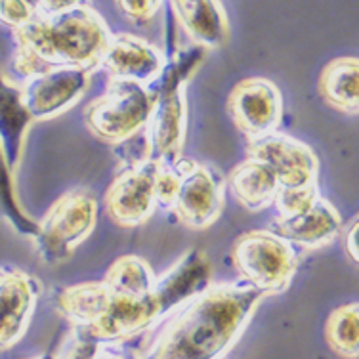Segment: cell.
<instances>
[{"instance_id": "obj_1", "label": "cell", "mask_w": 359, "mask_h": 359, "mask_svg": "<svg viewBox=\"0 0 359 359\" xmlns=\"http://www.w3.org/2000/svg\"><path fill=\"white\" fill-rule=\"evenodd\" d=\"M266 298L243 281L212 283L168 316L134 359H222Z\"/></svg>"}, {"instance_id": "obj_2", "label": "cell", "mask_w": 359, "mask_h": 359, "mask_svg": "<svg viewBox=\"0 0 359 359\" xmlns=\"http://www.w3.org/2000/svg\"><path fill=\"white\" fill-rule=\"evenodd\" d=\"M111 31L86 2L57 15H36L15 29L12 67L23 81L54 69H100Z\"/></svg>"}, {"instance_id": "obj_3", "label": "cell", "mask_w": 359, "mask_h": 359, "mask_svg": "<svg viewBox=\"0 0 359 359\" xmlns=\"http://www.w3.org/2000/svg\"><path fill=\"white\" fill-rule=\"evenodd\" d=\"M55 310L71 327H83L104 346L134 339L163 321L153 292L128 297L111 290L104 281L63 287L55 294Z\"/></svg>"}, {"instance_id": "obj_4", "label": "cell", "mask_w": 359, "mask_h": 359, "mask_svg": "<svg viewBox=\"0 0 359 359\" xmlns=\"http://www.w3.org/2000/svg\"><path fill=\"white\" fill-rule=\"evenodd\" d=\"M229 256L239 281L268 297L289 290L300 264L297 247L269 229L241 233L231 245Z\"/></svg>"}, {"instance_id": "obj_5", "label": "cell", "mask_w": 359, "mask_h": 359, "mask_svg": "<svg viewBox=\"0 0 359 359\" xmlns=\"http://www.w3.org/2000/svg\"><path fill=\"white\" fill-rule=\"evenodd\" d=\"M97 222V199L86 187L63 194L39 222L33 237L42 262L55 266L69 260Z\"/></svg>"}, {"instance_id": "obj_6", "label": "cell", "mask_w": 359, "mask_h": 359, "mask_svg": "<svg viewBox=\"0 0 359 359\" xmlns=\"http://www.w3.org/2000/svg\"><path fill=\"white\" fill-rule=\"evenodd\" d=\"M155 97L136 83L109 81L102 96L84 109V125L94 138L118 145L136 136L149 123Z\"/></svg>"}, {"instance_id": "obj_7", "label": "cell", "mask_w": 359, "mask_h": 359, "mask_svg": "<svg viewBox=\"0 0 359 359\" xmlns=\"http://www.w3.org/2000/svg\"><path fill=\"white\" fill-rule=\"evenodd\" d=\"M180 186L170 212L189 229H207L220 218L224 210L226 182L215 166L194 159L176 163Z\"/></svg>"}, {"instance_id": "obj_8", "label": "cell", "mask_w": 359, "mask_h": 359, "mask_svg": "<svg viewBox=\"0 0 359 359\" xmlns=\"http://www.w3.org/2000/svg\"><path fill=\"white\" fill-rule=\"evenodd\" d=\"M226 111L249 144L277 132L283 121V94L266 76H249L229 92Z\"/></svg>"}, {"instance_id": "obj_9", "label": "cell", "mask_w": 359, "mask_h": 359, "mask_svg": "<svg viewBox=\"0 0 359 359\" xmlns=\"http://www.w3.org/2000/svg\"><path fill=\"white\" fill-rule=\"evenodd\" d=\"M157 161L149 159L138 166L123 168L104 195L105 215L121 228H136L149 220L157 210L155 194Z\"/></svg>"}, {"instance_id": "obj_10", "label": "cell", "mask_w": 359, "mask_h": 359, "mask_svg": "<svg viewBox=\"0 0 359 359\" xmlns=\"http://www.w3.org/2000/svg\"><path fill=\"white\" fill-rule=\"evenodd\" d=\"M247 157L268 165L279 187H306L318 184L319 159L310 145L289 134L273 132L247 147Z\"/></svg>"}, {"instance_id": "obj_11", "label": "cell", "mask_w": 359, "mask_h": 359, "mask_svg": "<svg viewBox=\"0 0 359 359\" xmlns=\"http://www.w3.org/2000/svg\"><path fill=\"white\" fill-rule=\"evenodd\" d=\"M90 84L84 69H54L29 76L20 86L21 104L33 123L50 121L81 102Z\"/></svg>"}, {"instance_id": "obj_12", "label": "cell", "mask_w": 359, "mask_h": 359, "mask_svg": "<svg viewBox=\"0 0 359 359\" xmlns=\"http://www.w3.org/2000/svg\"><path fill=\"white\" fill-rule=\"evenodd\" d=\"M42 294L39 279L14 266H0V352L12 350L29 331Z\"/></svg>"}, {"instance_id": "obj_13", "label": "cell", "mask_w": 359, "mask_h": 359, "mask_svg": "<svg viewBox=\"0 0 359 359\" xmlns=\"http://www.w3.org/2000/svg\"><path fill=\"white\" fill-rule=\"evenodd\" d=\"M212 285V264L199 249H189L178 260L157 276L153 297L159 306L161 318L166 319L180 306L199 297Z\"/></svg>"}, {"instance_id": "obj_14", "label": "cell", "mask_w": 359, "mask_h": 359, "mask_svg": "<svg viewBox=\"0 0 359 359\" xmlns=\"http://www.w3.org/2000/svg\"><path fill=\"white\" fill-rule=\"evenodd\" d=\"M166 57L157 46L128 33H111L100 69L109 75V81L151 84L165 67Z\"/></svg>"}, {"instance_id": "obj_15", "label": "cell", "mask_w": 359, "mask_h": 359, "mask_svg": "<svg viewBox=\"0 0 359 359\" xmlns=\"http://www.w3.org/2000/svg\"><path fill=\"white\" fill-rule=\"evenodd\" d=\"M151 157L174 165L182 159L187 136L186 88H176L155 97L151 117L145 126Z\"/></svg>"}, {"instance_id": "obj_16", "label": "cell", "mask_w": 359, "mask_h": 359, "mask_svg": "<svg viewBox=\"0 0 359 359\" xmlns=\"http://www.w3.org/2000/svg\"><path fill=\"white\" fill-rule=\"evenodd\" d=\"M269 231L283 237L292 247L306 250L323 249L342 231V216L334 205L319 195L304 212L292 218H273Z\"/></svg>"}, {"instance_id": "obj_17", "label": "cell", "mask_w": 359, "mask_h": 359, "mask_svg": "<svg viewBox=\"0 0 359 359\" xmlns=\"http://www.w3.org/2000/svg\"><path fill=\"white\" fill-rule=\"evenodd\" d=\"M168 6L195 48L218 50L229 42V21L222 2L174 0L168 2Z\"/></svg>"}, {"instance_id": "obj_18", "label": "cell", "mask_w": 359, "mask_h": 359, "mask_svg": "<svg viewBox=\"0 0 359 359\" xmlns=\"http://www.w3.org/2000/svg\"><path fill=\"white\" fill-rule=\"evenodd\" d=\"M31 125L33 121L21 104L20 86H15L0 71V145L4 149L8 165L14 172L20 168L23 159Z\"/></svg>"}, {"instance_id": "obj_19", "label": "cell", "mask_w": 359, "mask_h": 359, "mask_svg": "<svg viewBox=\"0 0 359 359\" xmlns=\"http://www.w3.org/2000/svg\"><path fill=\"white\" fill-rule=\"evenodd\" d=\"M226 184L235 195L237 203L249 212H260L269 205H273V199L279 191V184L271 168L249 157L233 166Z\"/></svg>"}, {"instance_id": "obj_20", "label": "cell", "mask_w": 359, "mask_h": 359, "mask_svg": "<svg viewBox=\"0 0 359 359\" xmlns=\"http://www.w3.org/2000/svg\"><path fill=\"white\" fill-rule=\"evenodd\" d=\"M319 96L332 109L346 115L359 111V62L358 57H337L323 67L318 81Z\"/></svg>"}, {"instance_id": "obj_21", "label": "cell", "mask_w": 359, "mask_h": 359, "mask_svg": "<svg viewBox=\"0 0 359 359\" xmlns=\"http://www.w3.org/2000/svg\"><path fill=\"white\" fill-rule=\"evenodd\" d=\"M155 279H157V273L153 271L145 258L126 255L111 264L102 281L115 292L142 298L151 294Z\"/></svg>"}, {"instance_id": "obj_22", "label": "cell", "mask_w": 359, "mask_h": 359, "mask_svg": "<svg viewBox=\"0 0 359 359\" xmlns=\"http://www.w3.org/2000/svg\"><path fill=\"white\" fill-rule=\"evenodd\" d=\"M325 340L332 352L346 359L359 355V306L344 304L331 311L325 323Z\"/></svg>"}, {"instance_id": "obj_23", "label": "cell", "mask_w": 359, "mask_h": 359, "mask_svg": "<svg viewBox=\"0 0 359 359\" xmlns=\"http://www.w3.org/2000/svg\"><path fill=\"white\" fill-rule=\"evenodd\" d=\"M14 174V170L8 165L4 149L0 145V216L14 228V231L33 239L39 229V222L33 220L21 207L18 194H15Z\"/></svg>"}, {"instance_id": "obj_24", "label": "cell", "mask_w": 359, "mask_h": 359, "mask_svg": "<svg viewBox=\"0 0 359 359\" xmlns=\"http://www.w3.org/2000/svg\"><path fill=\"white\" fill-rule=\"evenodd\" d=\"M318 197V184L306 187H279L276 199H273V205L279 212L277 218H292V216L304 212Z\"/></svg>"}, {"instance_id": "obj_25", "label": "cell", "mask_w": 359, "mask_h": 359, "mask_svg": "<svg viewBox=\"0 0 359 359\" xmlns=\"http://www.w3.org/2000/svg\"><path fill=\"white\" fill-rule=\"evenodd\" d=\"M104 344H100L83 327H71L60 350L52 359H96Z\"/></svg>"}, {"instance_id": "obj_26", "label": "cell", "mask_w": 359, "mask_h": 359, "mask_svg": "<svg viewBox=\"0 0 359 359\" xmlns=\"http://www.w3.org/2000/svg\"><path fill=\"white\" fill-rule=\"evenodd\" d=\"M36 18L35 2L14 0V2H0V23L10 29H20Z\"/></svg>"}, {"instance_id": "obj_27", "label": "cell", "mask_w": 359, "mask_h": 359, "mask_svg": "<svg viewBox=\"0 0 359 359\" xmlns=\"http://www.w3.org/2000/svg\"><path fill=\"white\" fill-rule=\"evenodd\" d=\"M165 6L159 0H121L117 2V8L123 10V14L134 23H145L151 21L159 14L161 8Z\"/></svg>"}, {"instance_id": "obj_28", "label": "cell", "mask_w": 359, "mask_h": 359, "mask_svg": "<svg viewBox=\"0 0 359 359\" xmlns=\"http://www.w3.org/2000/svg\"><path fill=\"white\" fill-rule=\"evenodd\" d=\"M358 233H359V220L358 216H353L352 222L344 228V249L346 255L352 258V262L358 264L359 260V243H358Z\"/></svg>"}, {"instance_id": "obj_29", "label": "cell", "mask_w": 359, "mask_h": 359, "mask_svg": "<svg viewBox=\"0 0 359 359\" xmlns=\"http://www.w3.org/2000/svg\"><path fill=\"white\" fill-rule=\"evenodd\" d=\"M96 359H130V358H126L125 353L117 352V350H113V348H109V346H104V348L100 350V353H97Z\"/></svg>"}, {"instance_id": "obj_30", "label": "cell", "mask_w": 359, "mask_h": 359, "mask_svg": "<svg viewBox=\"0 0 359 359\" xmlns=\"http://www.w3.org/2000/svg\"><path fill=\"white\" fill-rule=\"evenodd\" d=\"M27 359H52V355H48V353H42V355H35V358H27Z\"/></svg>"}]
</instances>
